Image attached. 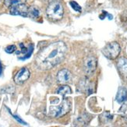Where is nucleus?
Here are the masks:
<instances>
[{
  "instance_id": "obj_16",
  "label": "nucleus",
  "mask_w": 127,
  "mask_h": 127,
  "mask_svg": "<svg viewBox=\"0 0 127 127\" xmlns=\"http://www.w3.org/2000/svg\"><path fill=\"white\" fill-rule=\"evenodd\" d=\"M15 91V88L13 86L5 87L0 90V94H13Z\"/></svg>"
},
{
  "instance_id": "obj_17",
  "label": "nucleus",
  "mask_w": 127,
  "mask_h": 127,
  "mask_svg": "<svg viewBox=\"0 0 127 127\" xmlns=\"http://www.w3.org/2000/svg\"><path fill=\"white\" fill-rule=\"evenodd\" d=\"M69 4L71 5V7L73 9H74L76 12H78V13H80L81 11H82V8L80 5L77 3L75 1H70L69 2Z\"/></svg>"
},
{
  "instance_id": "obj_21",
  "label": "nucleus",
  "mask_w": 127,
  "mask_h": 127,
  "mask_svg": "<svg viewBox=\"0 0 127 127\" xmlns=\"http://www.w3.org/2000/svg\"><path fill=\"white\" fill-rule=\"evenodd\" d=\"M2 72H3V67H2V65L1 62H0V76H2Z\"/></svg>"
},
{
  "instance_id": "obj_15",
  "label": "nucleus",
  "mask_w": 127,
  "mask_h": 127,
  "mask_svg": "<svg viewBox=\"0 0 127 127\" xmlns=\"http://www.w3.org/2000/svg\"><path fill=\"white\" fill-rule=\"evenodd\" d=\"M26 2L27 0H4V5L6 7L10 8L16 5L26 3Z\"/></svg>"
},
{
  "instance_id": "obj_7",
  "label": "nucleus",
  "mask_w": 127,
  "mask_h": 127,
  "mask_svg": "<svg viewBox=\"0 0 127 127\" xmlns=\"http://www.w3.org/2000/svg\"><path fill=\"white\" fill-rule=\"evenodd\" d=\"M27 12H28V7L25 5V3L16 5L9 8L10 14L14 16H21L24 17H27Z\"/></svg>"
},
{
  "instance_id": "obj_19",
  "label": "nucleus",
  "mask_w": 127,
  "mask_h": 127,
  "mask_svg": "<svg viewBox=\"0 0 127 127\" xmlns=\"http://www.w3.org/2000/svg\"><path fill=\"white\" fill-rule=\"evenodd\" d=\"M7 109L9 110V113L13 115V118H14V119L16 120V121H17V122H18L19 123H20V124H22V125H25V126H26V125H27V123H25L24 120H22V119H20V118L18 116V115H13V114H12V113H11V112L9 111V108H7Z\"/></svg>"
},
{
  "instance_id": "obj_11",
  "label": "nucleus",
  "mask_w": 127,
  "mask_h": 127,
  "mask_svg": "<svg viewBox=\"0 0 127 127\" xmlns=\"http://www.w3.org/2000/svg\"><path fill=\"white\" fill-rule=\"evenodd\" d=\"M116 101L119 104H122L127 100V90L125 87H119L118 93L115 97Z\"/></svg>"
},
{
  "instance_id": "obj_3",
  "label": "nucleus",
  "mask_w": 127,
  "mask_h": 127,
  "mask_svg": "<svg viewBox=\"0 0 127 127\" xmlns=\"http://www.w3.org/2000/svg\"><path fill=\"white\" fill-rule=\"evenodd\" d=\"M121 48L119 43L113 41L110 42L104 46L102 49V53L108 59H115L120 54Z\"/></svg>"
},
{
  "instance_id": "obj_8",
  "label": "nucleus",
  "mask_w": 127,
  "mask_h": 127,
  "mask_svg": "<svg viewBox=\"0 0 127 127\" xmlns=\"http://www.w3.org/2000/svg\"><path fill=\"white\" fill-rule=\"evenodd\" d=\"M58 82L62 84H66L69 83L72 80V73L67 69H63L57 74Z\"/></svg>"
},
{
  "instance_id": "obj_18",
  "label": "nucleus",
  "mask_w": 127,
  "mask_h": 127,
  "mask_svg": "<svg viewBox=\"0 0 127 127\" xmlns=\"http://www.w3.org/2000/svg\"><path fill=\"white\" fill-rule=\"evenodd\" d=\"M16 46L14 45H8L6 48H5V52L8 53V54H12L14 52H16Z\"/></svg>"
},
{
  "instance_id": "obj_9",
  "label": "nucleus",
  "mask_w": 127,
  "mask_h": 127,
  "mask_svg": "<svg viewBox=\"0 0 127 127\" xmlns=\"http://www.w3.org/2000/svg\"><path fill=\"white\" fill-rule=\"evenodd\" d=\"M78 87H79L80 91H81L83 93H86L87 95H90L94 92L93 84L88 81V80H87V79L82 80L80 82V84Z\"/></svg>"
},
{
  "instance_id": "obj_20",
  "label": "nucleus",
  "mask_w": 127,
  "mask_h": 127,
  "mask_svg": "<svg viewBox=\"0 0 127 127\" xmlns=\"http://www.w3.org/2000/svg\"><path fill=\"white\" fill-rule=\"evenodd\" d=\"M108 13L106 12V11H102V13L100 15V18H101V20L104 19V18H105V16H108Z\"/></svg>"
},
{
  "instance_id": "obj_6",
  "label": "nucleus",
  "mask_w": 127,
  "mask_h": 127,
  "mask_svg": "<svg viewBox=\"0 0 127 127\" xmlns=\"http://www.w3.org/2000/svg\"><path fill=\"white\" fill-rule=\"evenodd\" d=\"M97 59L94 56H90L85 59L84 63V70L87 76H91L97 69Z\"/></svg>"
},
{
  "instance_id": "obj_14",
  "label": "nucleus",
  "mask_w": 127,
  "mask_h": 127,
  "mask_svg": "<svg viewBox=\"0 0 127 127\" xmlns=\"http://www.w3.org/2000/svg\"><path fill=\"white\" fill-rule=\"evenodd\" d=\"M71 93H72L71 88L69 86H67V85L59 86L57 88V90H56V94L62 95V96H65V95H70Z\"/></svg>"
},
{
  "instance_id": "obj_10",
  "label": "nucleus",
  "mask_w": 127,
  "mask_h": 127,
  "mask_svg": "<svg viewBox=\"0 0 127 127\" xmlns=\"http://www.w3.org/2000/svg\"><path fill=\"white\" fill-rule=\"evenodd\" d=\"M117 68L123 78L127 80V59L120 58L117 62Z\"/></svg>"
},
{
  "instance_id": "obj_1",
  "label": "nucleus",
  "mask_w": 127,
  "mask_h": 127,
  "mask_svg": "<svg viewBox=\"0 0 127 127\" xmlns=\"http://www.w3.org/2000/svg\"><path fill=\"white\" fill-rule=\"evenodd\" d=\"M67 47L63 41H56L42 48L35 59V65L40 69H50L63 61Z\"/></svg>"
},
{
  "instance_id": "obj_4",
  "label": "nucleus",
  "mask_w": 127,
  "mask_h": 127,
  "mask_svg": "<svg viewBox=\"0 0 127 127\" xmlns=\"http://www.w3.org/2000/svg\"><path fill=\"white\" fill-rule=\"evenodd\" d=\"M71 104L68 99H64L62 103L59 104L58 107L54 108V111L51 110V112L53 113V116L56 118H59L65 115L66 113H68L70 110Z\"/></svg>"
},
{
  "instance_id": "obj_5",
  "label": "nucleus",
  "mask_w": 127,
  "mask_h": 127,
  "mask_svg": "<svg viewBox=\"0 0 127 127\" xmlns=\"http://www.w3.org/2000/svg\"><path fill=\"white\" fill-rule=\"evenodd\" d=\"M31 72L27 67L21 68L14 76V82L17 85H22L30 78Z\"/></svg>"
},
{
  "instance_id": "obj_12",
  "label": "nucleus",
  "mask_w": 127,
  "mask_h": 127,
  "mask_svg": "<svg viewBox=\"0 0 127 127\" xmlns=\"http://www.w3.org/2000/svg\"><path fill=\"white\" fill-rule=\"evenodd\" d=\"M91 119V115H89L88 114H83L76 119V126H86L89 123Z\"/></svg>"
},
{
  "instance_id": "obj_2",
  "label": "nucleus",
  "mask_w": 127,
  "mask_h": 127,
  "mask_svg": "<svg viewBox=\"0 0 127 127\" xmlns=\"http://www.w3.org/2000/svg\"><path fill=\"white\" fill-rule=\"evenodd\" d=\"M48 17L54 21L59 20L63 18L64 9L61 2L59 1H53L49 3L46 9Z\"/></svg>"
},
{
  "instance_id": "obj_13",
  "label": "nucleus",
  "mask_w": 127,
  "mask_h": 127,
  "mask_svg": "<svg viewBox=\"0 0 127 127\" xmlns=\"http://www.w3.org/2000/svg\"><path fill=\"white\" fill-rule=\"evenodd\" d=\"M40 16V10L35 5H31L28 7V12H27V17H31L33 19L37 18Z\"/></svg>"
}]
</instances>
